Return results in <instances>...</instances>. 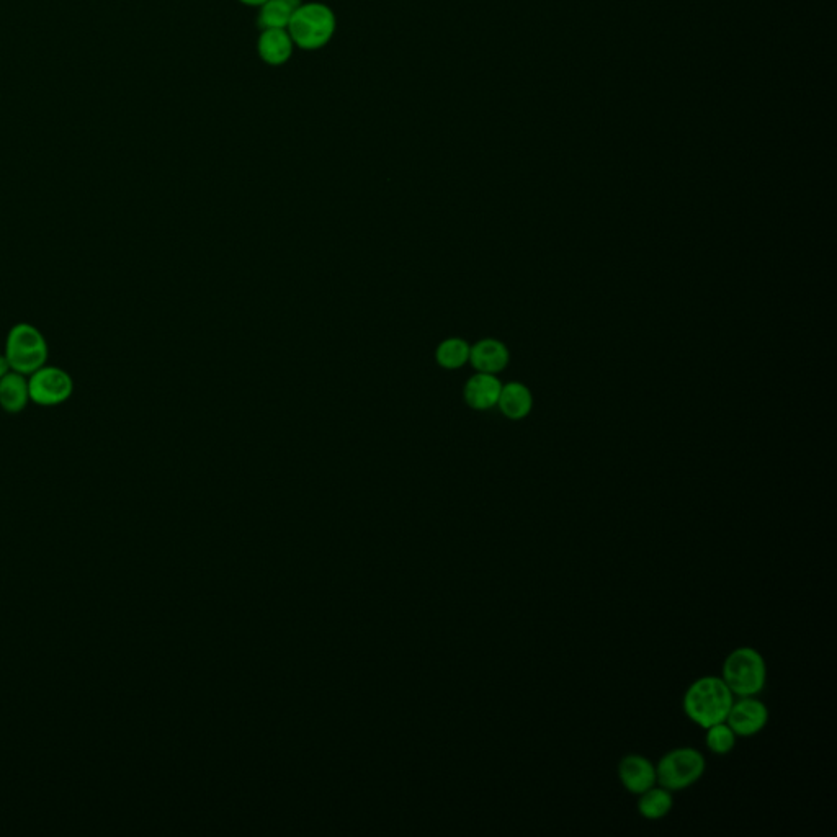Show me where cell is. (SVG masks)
<instances>
[{
    "mask_svg": "<svg viewBox=\"0 0 837 837\" xmlns=\"http://www.w3.org/2000/svg\"><path fill=\"white\" fill-rule=\"evenodd\" d=\"M733 702L735 695L731 694L721 677L703 676L685 690L682 707L685 717L705 730L708 726L726 721Z\"/></svg>",
    "mask_w": 837,
    "mask_h": 837,
    "instance_id": "1",
    "label": "cell"
},
{
    "mask_svg": "<svg viewBox=\"0 0 837 837\" xmlns=\"http://www.w3.org/2000/svg\"><path fill=\"white\" fill-rule=\"evenodd\" d=\"M287 30L298 50H323L336 36V12L323 2H303L291 17Z\"/></svg>",
    "mask_w": 837,
    "mask_h": 837,
    "instance_id": "2",
    "label": "cell"
},
{
    "mask_svg": "<svg viewBox=\"0 0 837 837\" xmlns=\"http://www.w3.org/2000/svg\"><path fill=\"white\" fill-rule=\"evenodd\" d=\"M721 679L731 694L738 697H756L766 689L767 663L761 651L751 646H741L726 656Z\"/></svg>",
    "mask_w": 837,
    "mask_h": 837,
    "instance_id": "3",
    "label": "cell"
},
{
    "mask_svg": "<svg viewBox=\"0 0 837 837\" xmlns=\"http://www.w3.org/2000/svg\"><path fill=\"white\" fill-rule=\"evenodd\" d=\"M4 355L14 372L28 376L45 367L50 350L41 331L32 324L20 323L7 334Z\"/></svg>",
    "mask_w": 837,
    "mask_h": 837,
    "instance_id": "4",
    "label": "cell"
},
{
    "mask_svg": "<svg viewBox=\"0 0 837 837\" xmlns=\"http://www.w3.org/2000/svg\"><path fill=\"white\" fill-rule=\"evenodd\" d=\"M707 770V759L699 749L684 746L664 754L656 764L658 784L671 792L694 787Z\"/></svg>",
    "mask_w": 837,
    "mask_h": 837,
    "instance_id": "5",
    "label": "cell"
},
{
    "mask_svg": "<svg viewBox=\"0 0 837 837\" xmlns=\"http://www.w3.org/2000/svg\"><path fill=\"white\" fill-rule=\"evenodd\" d=\"M28 391L32 403L51 408L66 403L71 398L74 381L63 368L45 365L28 375Z\"/></svg>",
    "mask_w": 837,
    "mask_h": 837,
    "instance_id": "6",
    "label": "cell"
},
{
    "mask_svg": "<svg viewBox=\"0 0 837 837\" xmlns=\"http://www.w3.org/2000/svg\"><path fill=\"white\" fill-rule=\"evenodd\" d=\"M726 723L738 738H752L764 731L769 723V708L756 697H738L731 705Z\"/></svg>",
    "mask_w": 837,
    "mask_h": 837,
    "instance_id": "7",
    "label": "cell"
},
{
    "mask_svg": "<svg viewBox=\"0 0 837 837\" xmlns=\"http://www.w3.org/2000/svg\"><path fill=\"white\" fill-rule=\"evenodd\" d=\"M618 779L627 792L640 795L658 784L656 766L646 756L628 754L618 764Z\"/></svg>",
    "mask_w": 837,
    "mask_h": 837,
    "instance_id": "8",
    "label": "cell"
},
{
    "mask_svg": "<svg viewBox=\"0 0 837 837\" xmlns=\"http://www.w3.org/2000/svg\"><path fill=\"white\" fill-rule=\"evenodd\" d=\"M256 48L260 61L270 68L285 66L293 58L296 50L287 28L260 30Z\"/></svg>",
    "mask_w": 837,
    "mask_h": 837,
    "instance_id": "9",
    "label": "cell"
},
{
    "mask_svg": "<svg viewBox=\"0 0 837 837\" xmlns=\"http://www.w3.org/2000/svg\"><path fill=\"white\" fill-rule=\"evenodd\" d=\"M502 383L496 375L491 373H476L466 381L465 401L475 411H488L496 408L501 396Z\"/></svg>",
    "mask_w": 837,
    "mask_h": 837,
    "instance_id": "10",
    "label": "cell"
},
{
    "mask_svg": "<svg viewBox=\"0 0 837 837\" xmlns=\"http://www.w3.org/2000/svg\"><path fill=\"white\" fill-rule=\"evenodd\" d=\"M509 360V349L497 339H483L476 342L470 350V363L479 373L497 375L507 367Z\"/></svg>",
    "mask_w": 837,
    "mask_h": 837,
    "instance_id": "11",
    "label": "cell"
},
{
    "mask_svg": "<svg viewBox=\"0 0 837 837\" xmlns=\"http://www.w3.org/2000/svg\"><path fill=\"white\" fill-rule=\"evenodd\" d=\"M497 406H499L502 414L507 419H511V421H522V419H525L532 412V391L524 383H517V381L502 385L501 396H499Z\"/></svg>",
    "mask_w": 837,
    "mask_h": 837,
    "instance_id": "12",
    "label": "cell"
},
{
    "mask_svg": "<svg viewBox=\"0 0 837 837\" xmlns=\"http://www.w3.org/2000/svg\"><path fill=\"white\" fill-rule=\"evenodd\" d=\"M30 403L28 376L12 370L0 380V408L10 414H17Z\"/></svg>",
    "mask_w": 837,
    "mask_h": 837,
    "instance_id": "13",
    "label": "cell"
},
{
    "mask_svg": "<svg viewBox=\"0 0 837 837\" xmlns=\"http://www.w3.org/2000/svg\"><path fill=\"white\" fill-rule=\"evenodd\" d=\"M303 0H265L257 12L256 23L259 30L287 28L296 9Z\"/></svg>",
    "mask_w": 837,
    "mask_h": 837,
    "instance_id": "14",
    "label": "cell"
},
{
    "mask_svg": "<svg viewBox=\"0 0 837 837\" xmlns=\"http://www.w3.org/2000/svg\"><path fill=\"white\" fill-rule=\"evenodd\" d=\"M638 813H640L645 820L658 821L666 818L674 808V797H672L671 790H667L663 785H653L648 788L646 792L638 795Z\"/></svg>",
    "mask_w": 837,
    "mask_h": 837,
    "instance_id": "15",
    "label": "cell"
},
{
    "mask_svg": "<svg viewBox=\"0 0 837 837\" xmlns=\"http://www.w3.org/2000/svg\"><path fill=\"white\" fill-rule=\"evenodd\" d=\"M470 350L471 345L465 339L450 337L437 347L435 360L442 368L457 370V368H462L465 363L470 362Z\"/></svg>",
    "mask_w": 837,
    "mask_h": 837,
    "instance_id": "16",
    "label": "cell"
},
{
    "mask_svg": "<svg viewBox=\"0 0 837 837\" xmlns=\"http://www.w3.org/2000/svg\"><path fill=\"white\" fill-rule=\"evenodd\" d=\"M707 735H705V744L707 748L717 754V756H726L735 749L738 736L735 731L731 730V726L726 721H721L717 725L708 726L705 728Z\"/></svg>",
    "mask_w": 837,
    "mask_h": 837,
    "instance_id": "17",
    "label": "cell"
},
{
    "mask_svg": "<svg viewBox=\"0 0 837 837\" xmlns=\"http://www.w3.org/2000/svg\"><path fill=\"white\" fill-rule=\"evenodd\" d=\"M10 372H12V367H10L9 360L4 354L0 355V380Z\"/></svg>",
    "mask_w": 837,
    "mask_h": 837,
    "instance_id": "18",
    "label": "cell"
},
{
    "mask_svg": "<svg viewBox=\"0 0 837 837\" xmlns=\"http://www.w3.org/2000/svg\"><path fill=\"white\" fill-rule=\"evenodd\" d=\"M239 4L246 5V7H254L259 9L260 5L264 4L265 0H238Z\"/></svg>",
    "mask_w": 837,
    "mask_h": 837,
    "instance_id": "19",
    "label": "cell"
}]
</instances>
